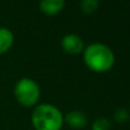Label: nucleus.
Wrapping results in <instances>:
<instances>
[{"label":"nucleus","instance_id":"1","mask_svg":"<svg viewBox=\"0 0 130 130\" xmlns=\"http://www.w3.org/2000/svg\"><path fill=\"white\" fill-rule=\"evenodd\" d=\"M83 61L91 71L104 73L114 65V53L101 42H92L83 49Z\"/></svg>","mask_w":130,"mask_h":130},{"label":"nucleus","instance_id":"2","mask_svg":"<svg viewBox=\"0 0 130 130\" xmlns=\"http://www.w3.org/2000/svg\"><path fill=\"white\" fill-rule=\"evenodd\" d=\"M31 122L36 130H61L64 117L56 106L45 103L34 107Z\"/></svg>","mask_w":130,"mask_h":130},{"label":"nucleus","instance_id":"3","mask_svg":"<svg viewBox=\"0 0 130 130\" xmlns=\"http://www.w3.org/2000/svg\"><path fill=\"white\" fill-rule=\"evenodd\" d=\"M14 96L21 105L31 107L40 98V88L38 83L30 78H21L14 87Z\"/></svg>","mask_w":130,"mask_h":130},{"label":"nucleus","instance_id":"4","mask_svg":"<svg viewBox=\"0 0 130 130\" xmlns=\"http://www.w3.org/2000/svg\"><path fill=\"white\" fill-rule=\"evenodd\" d=\"M61 46L65 53L71 54V55L80 54L85 49V43H83L82 39L79 36L73 34V33L65 34L63 38H62Z\"/></svg>","mask_w":130,"mask_h":130},{"label":"nucleus","instance_id":"5","mask_svg":"<svg viewBox=\"0 0 130 130\" xmlns=\"http://www.w3.org/2000/svg\"><path fill=\"white\" fill-rule=\"evenodd\" d=\"M87 117L81 111H71L64 117V122H66L72 129H83L87 126Z\"/></svg>","mask_w":130,"mask_h":130},{"label":"nucleus","instance_id":"6","mask_svg":"<svg viewBox=\"0 0 130 130\" xmlns=\"http://www.w3.org/2000/svg\"><path fill=\"white\" fill-rule=\"evenodd\" d=\"M65 0H40V10L46 15H56L64 8Z\"/></svg>","mask_w":130,"mask_h":130},{"label":"nucleus","instance_id":"7","mask_svg":"<svg viewBox=\"0 0 130 130\" xmlns=\"http://www.w3.org/2000/svg\"><path fill=\"white\" fill-rule=\"evenodd\" d=\"M14 43V34L7 27H0V55H4Z\"/></svg>","mask_w":130,"mask_h":130},{"label":"nucleus","instance_id":"8","mask_svg":"<svg viewBox=\"0 0 130 130\" xmlns=\"http://www.w3.org/2000/svg\"><path fill=\"white\" fill-rule=\"evenodd\" d=\"M80 8L83 13L91 14L98 8V0H81Z\"/></svg>","mask_w":130,"mask_h":130},{"label":"nucleus","instance_id":"9","mask_svg":"<svg viewBox=\"0 0 130 130\" xmlns=\"http://www.w3.org/2000/svg\"><path fill=\"white\" fill-rule=\"evenodd\" d=\"M111 123L107 119L105 118H98L95 120L91 126V130H110Z\"/></svg>","mask_w":130,"mask_h":130},{"label":"nucleus","instance_id":"10","mask_svg":"<svg viewBox=\"0 0 130 130\" xmlns=\"http://www.w3.org/2000/svg\"><path fill=\"white\" fill-rule=\"evenodd\" d=\"M114 120L119 123H123V122L128 121L130 118V113L127 108H119L114 112Z\"/></svg>","mask_w":130,"mask_h":130}]
</instances>
